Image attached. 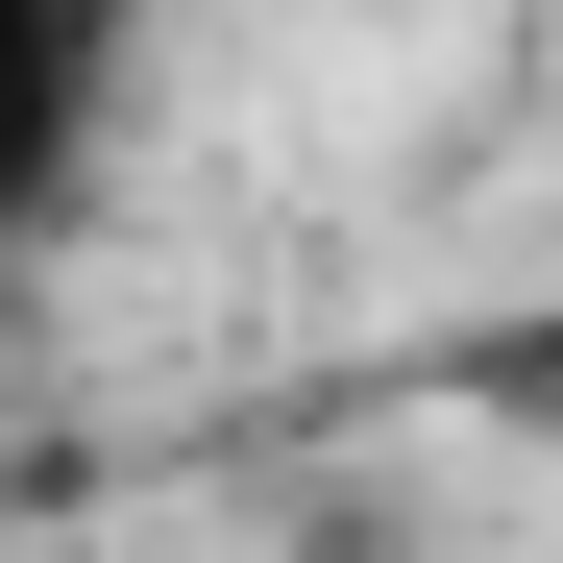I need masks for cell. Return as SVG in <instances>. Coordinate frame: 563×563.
Wrapping results in <instances>:
<instances>
[{
  "instance_id": "1",
  "label": "cell",
  "mask_w": 563,
  "mask_h": 563,
  "mask_svg": "<svg viewBox=\"0 0 563 563\" xmlns=\"http://www.w3.org/2000/svg\"><path fill=\"white\" fill-rule=\"evenodd\" d=\"M99 74H123V0H0V269L99 172Z\"/></svg>"
},
{
  "instance_id": "2",
  "label": "cell",
  "mask_w": 563,
  "mask_h": 563,
  "mask_svg": "<svg viewBox=\"0 0 563 563\" xmlns=\"http://www.w3.org/2000/svg\"><path fill=\"white\" fill-rule=\"evenodd\" d=\"M441 393L490 417V441H539V465H563V295H515V319H465V343H441Z\"/></svg>"
},
{
  "instance_id": "3",
  "label": "cell",
  "mask_w": 563,
  "mask_h": 563,
  "mask_svg": "<svg viewBox=\"0 0 563 563\" xmlns=\"http://www.w3.org/2000/svg\"><path fill=\"white\" fill-rule=\"evenodd\" d=\"M343 25H441V0H343Z\"/></svg>"
}]
</instances>
